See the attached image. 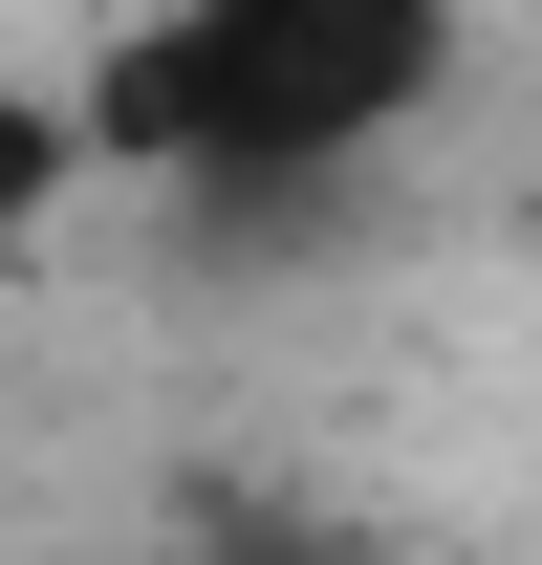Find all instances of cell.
Instances as JSON below:
<instances>
[{"label":"cell","mask_w":542,"mask_h":565,"mask_svg":"<svg viewBox=\"0 0 542 565\" xmlns=\"http://www.w3.org/2000/svg\"><path fill=\"white\" fill-rule=\"evenodd\" d=\"M456 66L477 0H131L66 131L87 174H174V196H347L456 109Z\"/></svg>","instance_id":"cell-1"},{"label":"cell","mask_w":542,"mask_h":565,"mask_svg":"<svg viewBox=\"0 0 542 565\" xmlns=\"http://www.w3.org/2000/svg\"><path fill=\"white\" fill-rule=\"evenodd\" d=\"M87 196V131H66V87H0V262L44 239V217Z\"/></svg>","instance_id":"cell-2"},{"label":"cell","mask_w":542,"mask_h":565,"mask_svg":"<svg viewBox=\"0 0 542 565\" xmlns=\"http://www.w3.org/2000/svg\"><path fill=\"white\" fill-rule=\"evenodd\" d=\"M0 565H22V544H0Z\"/></svg>","instance_id":"cell-3"}]
</instances>
